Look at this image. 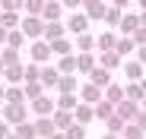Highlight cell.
Masks as SVG:
<instances>
[{
	"label": "cell",
	"instance_id": "obj_44",
	"mask_svg": "<svg viewBox=\"0 0 146 139\" xmlns=\"http://www.w3.org/2000/svg\"><path fill=\"white\" fill-rule=\"evenodd\" d=\"M133 123H137V127L146 133V111H143V108H140V114H137V120H133Z\"/></svg>",
	"mask_w": 146,
	"mask_h": 139
},
{
	"label": "cell",
	"instance_id": "obj_53",
	"mask_svg": "<svg viewBox=\"0 0 146 139\" xmlns=\"http://www.w3.org/2000/svg\"><path fill=\"white\" fill-rule=\"evenodd\" d=\"M3 70H7V63H3V60H0V76H3Z\"/></svg>",
	"mask_w": 146,
	"mask_h": 139
},
{
	"label": "cell",
	"instance_id": "obj_40",
	"mask_svg": "<svg viewBox=\"0 0 146 139\" xmlns=\"http://www.w3.org/2000/svg\"><path fill=\"white\" fill-rule=\"evenodd\" d=\"M121 139H143V130H140L137 123H127L124 133H121Z\"/></svg>",
	"mask_w": 146,
	"mask_h": 139
},
{
	"label": "cell",
	"instance_id": "obj_16",
	"mask_svg": "<svg viewBox=\"0 0 146 139\" xmlns=\"http://www.w3.org/2000/svg\"><path fill=\"white\" fill-rule=\"evenodd\" d=\"M67 35V26L64 22H44V41H57V38H64Z\"/></svg>",
	"mask_w": 146,
	"mask_h": 139
},
{
	"label": "cell",
	"instance_id": "obj_8",
	"mask_svg": "<svg viewBox=\"0 0 146 139\" xmlns=\"http://www.w3.org/2000/svg\"><path fill=\"white\" fill-rule=\"evenodd\" d=\"M3 79L10 85H22V82H26V63H10L3 70Z\"/></svg>",
	"mask_w": 146,
	"mask_h": 139
},
{
	"label": "cell",
	"instance_id": "obj_43",
	"mask_svg": "<svg viewBox=\"0 0 146 139\" xmlns=\"http://www.w3.org/2000/svg\"><path fill=\"white\" fill-rule=\"evenodd\" d=\"M130 41H133V44H137V48H146V29H143V26H140V29H137V32H133V35H130Z\"/></svg>",
	"mask_w": 146,
	"mask_h": 139
},
{
	"label": "cell",
	"instance_id": "obj_10",
	"mask_svg": "<svg viewBox=\"0 0 146 139\" xmlns=\"http://www.w3.org/2000/svg\"><path fill=\"white\" fill-rule=\"evenodd\" d=\"M121 35H124V38H130L137 29H140V13H124V16H121Z\"/></svg>",
	"mask_w": 146,
	"mask_h": 139
},
{
	"label": "cell",
	"instance_id": "obj_29",
	"mask_svg": "<svg viewBox=\"0 0 146 139\" xmlns=\"http://www.w3.org/2000/svg\"><path fill=\"white\" fill-rule=\"evenodd\" d=\"M76 104H80V92H73V95H60V98H57V108H60V111H76Z\"/></svg>",
	"mask_w": 146,
	"mask_h": 139
},
{
	"label": "cell",
	"instance_id": "obj_38",
	"mask_svg": "<svg viewBox=\"0 0 146 139\" xmlns=\"http://www.w3.org/2000/svg\"><path fill=\"white\" fill-rule=\"evenodd\" d=\"M26 82H41V66L38 63H26Z\"/></svg>",
	"mask_w": 146,
	"mask_h": 139
},
{
	"label": "cell",
	"instance_id": "obj_6",
	"mask_svg": "<svg viewBox=\"0 0 146 139\" xmlns=\"http://www.w3.org/2000/svg\"><path fill=\"white\" fill-rule=\"evenodd\" d=\"M102 98H105V92H102V89H95L92 82L80 85V101H83V104H92V108H95V104H99Z\"/></svg>",
	"mask_w": 146,
	"mask_h": 139
},
{
	"label": "cell",
	"instance_id": "obj_4",
	"mask_svg": "<svg viewBox=\"0 0 146 139\" xmlns=\"http://www.w3.org/2000/svg\"><path fill=\"white\" fill-rule=\"evenodd\" d=\"M48 60H51V44H48L44 38H38V41H32V63H38V66H44Z\"/></svg>",
	"mask_w": 146,
	"mask_h": 139
},
{
	"label": "cell",
	"instance_id": "obj_14",
	"mask_svg": "<svg viewBox=\"0 0 146 139\" xmlns=\"http://www.w3.org/2000/svg\"><path fill=\"white\" fill-rule=\"evenodd\" d=\"M83 10H86V16L89 19H105V0H83Z\"/></svg>",
	"mask_w": 146,
	"mask_h": 139
},
{
	"label": "cell",
	"instance_id": "obj_30",
	"mask_svg": "<svg viewBox=\"0 0 146 139\" xmlns=\"http://www.w3.org/2000/svg\"><path fill=\"white\" fill-rule=\"evenodd\" d=\"M22 89H26V101H35L44 95V85L41 82H22Z\"/></svg>",
	"mask_w": 146,
	"mask_h": 139
},
{
	"label": "cell",
	"instance_id": "obj_3",
	"mask_svg": "<svg viewBox=\"0 0 146 139\" xmlns=\"http://www.w3.org/2000/svg\"><path fill=\"white\" fill-rule=\"evenodd\" d=\"M114 114H117L124 123H133V120H137V114H140V104H137V101H130V98H124V101L114 108Z\"/></svg>",
	"mask_w": 146,
	"mask_h": 139
},
{
	"label": "cell",
	"instance_id": "obj_19",
	"mask_svg": "<svg viewBox=\"0 0 146 139\" xmlns=\"http://www.w3.org/2000/svg\"><path fill=\"white\" fill-rule=\"evenodd\" d=\"M121 60H124V57H121L117 51H108V54H99V66H105L108 73H111L114 66H121Z\"/></svg>",
	"mask_w": 146,
	"mask_h": 139
},
{
	"label": "cell",
	"instance_id": "obj_22",
	"mask_svg": "<svg viewBox=\"0 0 146 139\" xmlns=\"http://www.w3.org/2000/svg\"><path fill=\"white\" fill-rule=\"evenodd\" d=\"M95 66H99V63H95L92 54H80V57H76V73H86V76H89Z\"/></svg>",
	"mask_w": 146,
	"mask_h": 139
},
{
	"label": "cell",
	"instance_id": "obj_50",
	"mask_svg": "<svg viewBox=\"0 0 146 139\" xmlns=\"http://www.w3.org/2000/svg\"><path fill=\"white\" fill-rule=\"evenodd\" d=\"M137 3H140V13H146V0H137Z\"/></svg>",
	"mask_w": 146,
	"mask_h": 139
},
{
	"label": "cell",
	"instance_id": "obj_31",
	"mask_svg": "<svg viewBox=\"0 0 146 139\" xmlns=\"http://www.w3.org/2000/svg\"><path fill=\"white\" fill-rule=\"evenodd\" d=\"M95 117H99V120H108V117H114V104L102 98L99 104H95Z\"/></svg>",
	"mask_w": 146,
	"mask_h": 139
},
{
	"label": "cell",
	"instance_id": "obj_21",
	"mask_svg": "<svg viewBox=\"0 0 146 139\" xmlns=\"http://www.w3.org/2000/svg\"><path fill=\"white\" fill-rule=\"evenodd\" d=\"M105 101H111V104L117 108L121 101H124V85H117V82H111V85L105 89Z\"/></svg>",
	"mask_w": 146,
	"mask_h": 139
},
{
	"label": "cell",
	"instance_id": "obj_9",
	"mask_svg": "<svg viewBox=\"0 0 146 139\" xmlns=\"http://www.w3.org/2000/svg\"><path fill=\"white\" fill-rule=\"evenodd\" d=\"M60 16H64V3H60V0H44L41 19H44V22H60Z\"/></svg>",
	"mask_w": 146,
	"mask_h": 139
},
{
	"label": "cell",
	"instance_id": "obj_54",
	"mask_svg": "<svg viewBox=\"0 0 146 139\" xmlns=\"http://www.w3.org/2000/svg\"><path fill=\"white\" fill-rule=\"evenodd\" d=\"M102 139H121V136H111V133H108V136H102Z\"/></svg>",
	"mask_w": 146,
	"mask_h": 139
},
{
	"label": "cell",
	"instance_id": "obj_25",
	"mask_svg": "<svg viewBox=\"0 0 146 139\" xmlns=\"http://www.w3.org/2000/svg\"><path fill=\"white\" fill-rule=\"evenodd\" d=\"M19 22H22V16H19V13H3V10H0V26H3L7 32L19 29Z\"/></svg>",
	"mask_w": 146,
	"mask_h": 139
},
{
	"label": "cell",
	"instance_id": "obj_7",
	"mask_svg": "<svg viewBox=\"0 0 146 139\" xmlns=\"http://www.w3.org/2000/svg\"><path fill=\"white\" fill-rule=\"evenodd\" d=\"M32 114H38V117H51V114L57 111V101H51L48 95H41V98H35L32 101V108H29Z\"/></svg>",
	"mask_w": 146,
	"mask_h": 139
},
{
	"label": "cell",
	"instance_id": "obj_47",
	"mask_svg": "<svg viewBox=\"0 0 146 139\" xmlns=\"http://www.w3.org/2000/svg\"><path fill=\"white\" fill-rule=\"evenodd\" d=\"M137 60H140V63H146V48H137Z\"/></svg>",
	"mask_w": 146,
	"mask_h": 139
},
{
	"label": "cell",
	"instance_id": "obj_28",
	"mask_svg": "<svg viewBox=\"0 0 146 139\" xmlns=\"http://www.w3.org/2000/svg\"><path fill=\"white\" fill-rule=\"evenodd\" d=\"M57 89H60V95H73V92H80V85H76V76H60Z\"/></svg>",
	"mask_w": 146,
	"mask_h": 139
},
{
	"label": "cell",
	"instance_id": "obj_56",
	"mask_svg": "<svg viewBox=\"0 0 146 139\" xmlns=\"http://www.w3.org/2000/svg\"><path fill=\"white\" fill-rule=\"evenodd\" d=\"M140 108H143V111H146V98H143V104H140Z\"/></svg>",
	"mask_w": 146,
	"mask_h": 139
},
{
	"label": "cell",
	"instance_id": "obj_55",
	"mask_svg": "<svg viewBox=\"0 0 146 139\" xmlns=\"http://www.w3.org/2000/svg\"><path fill=\"white\" fill-rule=\"evenodd\" d=\"M7 139H19V136H16V133H10V136H7Z\"/></svg>",
	"mask_w": 146,
	"mask_h": 139
},
{
	"label": "cell",
	"instance_id": "obj_35",
	"mask_svg": "<svg viewBox=\"0 0 146 139\" xmlns=\"http://www.w3.org/2000/svg\"><path fill=\"white\" fill-rule=\"evenodd\" d=\"M26 16H41L44 13V0H26Z\"/></svg>",
	"mask_w": 146,
	"mask_h": 139
},
{
	"label": "cell",
	"instance_id": "obj_32",
	"mask_svg": "<svg viewBox=\"0 0 146 139\" xmlns=\"http://www.w3.org/2000/svg\"><path fill=\"white\" fill-rule=\"evenodd\" d=\"M13 133H16L19 139H38V133H35V123H29V120H26V123H19Z\"/></svg>",
	"mask_w": 146,
	"mask_h": 139
},
{
	"label": "cell",
	"instance_id": "obj_46",
	"mask_svg": "<svg viewBox=\"0 0 146 139\" xmlns=\"http://www.w3.org/2000/svg\"><path fill=\"white\" fill-rule=\"evenodd\" d=\"M3 104H7V85L0 82V108H3Z\"/></svg>",
	"mask_w": 146,
	"mask_h": 139
},
{
	"label": "cell",
	"instance_id": "obj_17",
	"mask_svg": "<svg viewBox=\"0 0 146 139\" xmlns=\"http://www.w3.org/2000/svg\"><path fill=\"white\" fill-rule=\"evenodd\" d=\"M35 133H38L41 139H51V136L57 133V127H54L51 117H38V120H35Z\"/></svg>",
	"mask_w": 146,
	"mask_h": 139
},
{
	"label": "cell",
	"instance_id": "obj_48",
	"mask_svg": "<svg viewBox=\"0 0 146 139\" xmlns=\"http://www.w3.org/2000/svg\"><path fill=\"white\" fill-rule=\"evenodd\" d=\"M127 3H130V0H111V7H117V10H124Z\"/></svg>",
	"mask_w": 146,
	"mask_h": 139
},
{
	"label": "cell",
	"instance_id": "obj_57",
	"mask_svg": "<svg viewBox=\"0 0 146 139\" xmlns=\"http://www.w3.org/2000/svg\"><path fill=\"white\" fill-rule=\"evenodd\" d=\"M0 120H3V114H0Z\"/></svg>",
	"mask_w": 146,
	"mask_h": 139
},
{
	"label": "cell",
	"instance_id": "obj_11",
	"mask_svg": "<svg viewBox=\"0 0 146 139\" xmlns=\"http://www.w3.org/2000/svg\"><path fill=\"white\" fill-rule=\"evenodd\" d=\"M89 82H92L95 89H102V92H105V89L111 85V73H108L105 66H95L92 73H89Z\"/></svg>",
	"mask_w": 146,
	"mask_h": 139
},
{
	"label": "cell",
	"instance_id": "obj_2",
	"mask_svg": "<svg viewBox=\"0 0 146 139\" xmlns=\"http://www.w3.org/2000/svg\"><path fill=\"white\" fill-rule=\"evenodd\" d=\"M19 32L26 35V38H35V41H38V38L44 35V19H41V16H26V19L19 22Z\"/></svg>",
	"mask_w": 146,
	"mask_h": 139
},
{
	"label": "cell",
	"instance_id": "obj_49",
	"mask_svg": "<svg viewBox=\"0 0 146 139\" xmlns=\"http://www.w3.org/2000/svg\"><path fill=\"white\" fill-rule=\"evenodd\" d=\"M7 35H10V32H7L3 26H0V44H7Z\"/></svg>",
	"mask_w": 146,
	"mask_h": 139
},
{
	"label": "cell",
	"instance_id": "obj_18",
	"mask_svg": "<svg viewBox=\"0 0 146 139\" xmlns=\"http://www.w3.org/2000/svg\"><path fill=\"white\" fill-rule=\"evenodd\" d=\"M92 117H95V108H92V104H83V101H80V104H76V111H73V120L86 127Z\"/></svg>",
	"mask_w": 146,
	"mask_h": 139
},
{
	"label": "cell",
	"instance_id": "obj_5",
	"mask_svg": "<svg viewBox=\"0 0 146 139\" xmlns=\"http://www.w3.org/2000/svg\"><path fill=\"white\" fill-rule=\"evenodd\" d=\"M86 29H89V16H86V13H70V16H67V32L86 35Z\"/></svg>",
	"mask_w": 146,
	"mask_h": 139
},
{
	"label": "cell",
	"instance_id": "obj_24",
	"mask_svg": "<svg viewBox=\"0 0 146 139\" xmlns=\"http://www.w3.org/2000/svg\"><path fill=\"white\" fill-rule=\"evenodd\" d=\"M7 101L10 104H26V89L22 85H7Z\"/></svg>",
	"mask_w": 146,
	"mask_h": 139
},
{
	"label": "cell",
	"instance_id": "obj_23",
	"mask_svg": "<svg viewBox=\"0 0 146 139\" xmlns=\"http://www.w3.org/2000/svg\"><path fill=\"white\" fill-rule=\"evenodd\" d=\"M124 73H127L130 82H140V79H143V63H140V60H127V63H124Z\"/></svg>",
	"mask_w": 146,
	"mask_h": 139
},
{
	"label": "cell",
	"instance_id": "obj_45",
	"mask_svg": "<svg viewBox=\"0 0 146 139\" xmlns=\"http://www.w3.org/2000/svg\"><path fill=\"white\" fill-rule=\"evenodd\" d=\"M10 133H13V127H10V123H7V120H0V139H7V136H10Z\"/></svg>",
	"mask_w": 146,
	"mask_h": 139
},
{
	"label": "cell",
	"instance_id": "obj_34",
	"mask_svg": "<svg viewBox=\"0 0 146 139\" xmlns=\"http://www.w3.org/2000/svg\"><path fill=\"white\" fill-rule=\"evenodd\" d=\"M0 10L3 13H22L26 10V0H0Z\"/></svg>",
	"mask_w": 146,
	"mask_h": 139
},
{
	"label": "cell",
	"instance_id": "obj_20",
	"mask_svg": "<svg viewBox=\"0 0 146 139\" xmlns=\"http://www.w3.org/2000/svg\"><path fill=\"white\" fill-rule=\"evenodd\" d=\"M57 73H60V76H73V73H76V57H73V54L60 57V60H57Z\"/></svg>",
	"mask_w": 146,
	"mask_h": 139
},
{
	"label": "cell",
	"instance_id": "obj_27",
	"mask_svg": "<svg viewBox=\"0 0 146 139\" xmlns=\"http://www.w3.org/2000/svg\"><path fill=\"white\" fill-rule=\"evenodd\" d=\"M76 48H80V54H92L95 51V35H76Z\"/></svg>",
	"mask_w": 146,
	"mask_h": 139
},
{
	"label": "cell",
	"instance_id": "obj_26",
	"mask_svg": "<svg viewBox=\"0 0 146 139\" xmlns=\"http://www.w3.org/2000/svg\"><path fill=\"white\" fill-rule=\"evenodd\" d=\"M48 44H51V54H57V57H67V54L73 51L70 38H57V41H48Z\"/></svg>",
	"mask_w": 146,
	"mask_h": 139
},
{
	"label": "cell",
	"instance_id": "obj_42",
	"mask_svg": "<svg viewBox=\"0 0 146 139\" xmlns=\"http://www.w3.org/2000/svg\"><path fill=\"white\" fill-rule=\"evenodd\" d=\"M67 139H86V127H83V123H73V127L67 130Z\"/></svg>",
	"mask_w": 146,
	"mask_h": 139
},
{
	"label": "cell",
	"instance_id": "obj_1",
	"mask_svg": "<svg viewBox=\"0 0 146 139\" xmlns=\"http://www.w3.org/2000/svg\"><path fill=\"white\" fill-rule=\"evenodd\" d=\"M0 114H3V120H7L13 130H16L19 123L29 120V108H26V104H10V101H7L3 108H0Z\"/></svg>",
	"mask_w": 146,
	"mask_h": 139
},
{
	"label": "cell",
	"instance_id": "obj_33",
	"mask_svg": "<svg viewBox=\"0 0 146 139\" xmlns=\"http://www.w3.org/2000/svg\"><path fill=\"white\" fill-rule=\"evenodd\" d=\"M22 44H26V35H22L19 29H13V32L7 35V48H13V51H19Z\"/></svg>",
	"mask_w": 146,
	"mask_h": 139
},
{
	"label": "cell",
	"instance_id": "obj_39",
	"mask_svg": "<svg viewBox=\"0 0 146 139\" xmlns=\"http://www.w3.org/2000/svg\"><path fill=\"white\" fill-rule=\"evenodd\" d=\"M133 48H137V44H133L130 38H124V35H121V38H117V54H121V57H127V54H130Z\"/></svg>",
	"mask_w": 146,
	"mask_h": 139
},
{
	"label": "cell",
	"instance_id": "obj_12",
	"mask_svg": "<svg viewBox=\"0 0 146 139\" xmlns=\"http://www.w3.org/2000/svg\"><path fill=\"white\" fill-rule=\"evenodd\" d=\"M124 98H130V101H143L146 98V79H140V82H130V85H124Z\"/></svg>",
	"mask_w": 146,
	"mask_h": 139
},
{
	"label": "cell",
	"instance_id": "obj_15",
	"mask_svg": "<svg viewBox=\"0 0 146 139\" xmlns=\"http://www.w3.org/2000/svg\"><path fill=\"white\" fill-rule=\"evenodd\" d=\"M95 51H99V54L117 51V38H114L111 32H105V35H95Z\"/></svg>",
	"mask_w": 146,
	"mask_h": 139
},
{
	"label": "cell",
	"instance_id": "obj_51",
	"mask_svg": "<svg viewBox=\"0 0 146 139\" xmlns=\"http://www.w3.org/2000/svg\"><path fill=\"white\" fill-rule=\"evenodd\" d=\"M140 26H143V29H146V13H140Z\"/></svg>",
	"mask_w": 146,
	"mask_h": 139
},
{
	"label": "cell",
	"instance_id": "obj_52",
	"mask_svg": "<svg viewBox=\"0 0 146 139\" xmlns=\"http://www.w3.org/2000/svg\"><path fill=\"white\" fill-rule=\"evenodd\" d=\"M51 139H67V133H54V136H51Z\"/></svg>",
	"mask_w": 146,
	"mask_h": 139
},
{
	"label": "cell",
	"instance_id": "obj_36",
	"mask_svg": "<svg viewBox=\"0 0 146 139\" xmlns=\"http://www.w3.org/2000/svg\"><path fill=\"white\" fill-rule=\"evenodd\" d=\"M105 123H108V133H111V136H121V133H124V127H127L124 120L117 117V114H114V117H108Z\"/></svg>",
	"mask_w": 146,
	"mask_h": 139
},
{
	"label": "cell",
	"instance_id": "obj_41",
	"mask_svg": "<svg viewBox=\"0 0 146 139\" xmlns=\"http://www.w3.org/2000/svg\"><path fill=\"white\" fill-rule=\"evenodd\" d=\"M0 60H3L7 66H10V63H19V51H13V48H3V51H0Z\"/></svg>",
	"mask_w": 146,
	"mask_h": 139
},
{
	"label": "cell",
	"instance_id": "obj_37",
	"mask_svg": "<svg viewBox=\"0 0 146 139\" xmlns=\"http://www.w3.org/2000/svg\"><path fill=\"white\" fill-rule=\"evenodd\" d=\"M121 16H124V10H117V7H108L105 10V22H108V26H121Z\"/></svg>",
	"mask_w": 146,
	"mask_h": 139
},
{
	"label": "cell",
	"instance_id": "obj_13",
	"mask_svg": "<svg viewBox=\"0 0 146 139\" xmlns=\"http://www.w3.org/2000/svg\"><path fill=\"white\" fill-rule=\"evenodd\" d=\"M57 82H60V73H57V66L44 63V66H41V85H44V89H57Z\"/></svg>",
	"mask_w": 146,
	"mask_h": 139
}]
</instances>
